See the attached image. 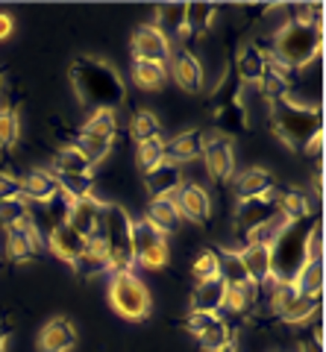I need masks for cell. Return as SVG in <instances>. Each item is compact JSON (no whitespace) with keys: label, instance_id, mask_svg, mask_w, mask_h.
<instances>
[{"label":"cell","instance_id":"e0dca14e","mask_svg":"<svg viewBox=\"0 0 326 352\" xmlns=\"http://www.w3.org/2000/svg\"><path fill=\"white\" fill-rule=\"evenodd\" d=\"M100 214H103V203H97L94 197H85V200H74L71 212H68V226L77 232L80 238L89 241L97 229H100Z\"/></svg>","mask_w":326,"mask_h":352},{"label":"cell","instance_id":"db71d44e","mask_svg":"<svg viewBox=\"0 0 326 352\" xmlns=\"http://www.w3.org/2000/svg\"><path fill=\"white\" fill-rule=\"evenodd\" d=\"M221 352H238V349H235V344H230V346H224Z\"/></svg>","mask_w":326,"mask_h":352},{"label":"cell","instance_id":"4316f807","mask_svg":"<svg viewBox=\"0 0 326 352\" xmlns=\"http://www.w3.org/2000/svg\"><path fill=\"white\" fill-rule=\"evenodd\" d=\"M217 276H221L226 288H241V285L250 282L238 250H217Z\"/></svg>","mask_w":326,"mask_h":352},{"label":"cell","instance_id":"e575fe53","mask_svg":"<svg viewBox=\"0 0 326 352\" xmlns=\"http://www.w3.org/2000/svg\"><path fill=\"white\" fill-rule=\"evenodd\" d=\"M259 294H262V288H259L256 282H247L241 288H226L221 308H226V311H232V314H244L250 308H256Z\"/></svg>","mask_w":326,"mask_h":352},{"label":"cell","instance_id":"f907efd6","mask_svg":"<svg viewBox=\"0 0 326 352\" xmlns=\"http://www.w3.org/2000/svg\"><path fill=\"white\" fill-rule=\"evenodd\" d=\"M303 352H323V335L318 332L312 340H306V344H303Z\"/></svg>","mask_w":326,"mask_h":352},{"label":"cell","instance_id":"5b68a950","mask_svg":"<svg viewBox=\"0 0 326 352\" xmlns=\"http://www.w3.org/2000/svg\"><path fill=\"white\" fill-rule=\"evenodd\" d=\"M312 229H314L312 217H306L291 223L276 238V244L270 247V282H294L300 267L306 264V244Z\"/></svg>","mask_w":326,"mask_h":352},{"label":"cell","instance_id":"30bf717a","mask_svg":"<svg viewBox=\"0 0 326 352\" xmlns=\"http://www.w3.org/2000/svg\"><path fill=\"white\" fill-rule=\"evenodd\" d=\"M203 162H206V170L215 182H226L235 170V150H232V141L226 135H212L203 141Z\"/></svg>","mask_w":326,"mask_h":352},{"label":"cell","instance_id":"9c48e42d","mask_svg":"<svg viewBox=\"0 0 326 352\" xmlns=\"http://www.w3.org/2000/svg\"><path fill=\"white\" fill-rule=\"evenodd\" d=\"M39 250H41V232H39L36 217H24L15 226L6 229V256L12 261L18 264L32 261L39 256Z\"/></svg>","mask_w":326,"mask_h":352},{"label":"cell","instance_id":"ba28073f","mask_svg":"<svg viewBox=\"0 0 326 352\" xmlns=\"http://www.w3.org/2000/svg\"><path fill=\"white\" fill-rule=\"evenodd\" d=\"M133 256H135V264L147 270H159L165 267L168 261V238L159 235L153 226H147L144 220L133 223Z\"/></svg>","mask_w":326,"mask_h":352},{"label":"cell","instance_id":"9f6ffc18","mask_svg":"<svg viewBox=\"0 0 326 352\" xmlns=\"http://www.w3.org/2000/svg\"><path fill=\"white\" fill-rule=\"evenodd\" d=\"M0 264H3V261H0Z\"/></svg>","mask_w":326,"mask_h":352},{"label":"cell","instance_id":"7bdbcfd3","mask_svg":"<svg viewBox=\"0 0 326 352\" xmlns=\"http://www.w3.org/2000/svg\"><path fill=\"white\" fill-rule=\"evenodd\" d=\"M21 135V120L12 106H0V147L12 150Z\"/></svg>","mask_w":326,"mask_h":352},{"label":"cell","instance_id":"8d00e7d4","mask_svg":"<svg viewBox=\"0 0 326 352\" xmlns=\"http://www.w3.org/2000/svg\"><path fill=\"white\" fill-rule=\"evenodd\" d=\"M318 305L320 300H312V296H297V300H291L282 311H276V317L282 323H288V326H303L306 320H312V314L318 311Z\"/></svg>","mask_w":326,"mask_h":352},{"label":"cell","instance_id":"f546056e","mask_svg":"<svg viewBox=\"0 0 326 352\" xmlns=\"http://www.w3.org/2000/svg\"><path fill=\"white\" fill-rule=\"evenodd\" d=\"M91 168L94 164L83 156L77 147H62L53 159V170L50 173H62V176H91Z\"/></svg>","mask_w":326,"mask_h":352},{"label":"cell","instance_id":"d6986e66","mask_svg":"<svg viewBox=\"0 0 326 352\" xmlns=\"http://www.w3.org/2000/svg\"><path fill=\"white\" fill-rule=\"evenodd\" d=\"M59 191H62V188H59L56 176H53L50 170H30L24 179H21V197H24L27 203L45 206V203H50Z\"/></svg>","mask_w":326,"mask_h":352},{"label":"cell","instance_id":"11a10c76","mask_svg":"<svg viewBox=\"0 0 326 352\" xmlns=\"http://www.w3.org/2000/svg\"><path fill=\"white\" fill-rule=\"evenodd\" d=\"M0 80H3V74H0Z\"/></svg>","mask_w":326,"mask_h":352},{"label":"cell","instance_id":"52a82bcc","mask_svg":"<svg viewBox=\"0 0 326 352\" xmlns=\"http://www.w3.org/2000/svg\"><path fill=\"white\" fill-rule=\"evenodd\" d=\"M215 124L226 135H241L247 132V112L241 103V82L232 74V68H226L221 85L215 88Z\"/></svg>","mask_w":326,"mask_h":352},{"label":"cell","instance_id":"8fae6325","mask_svg":"<svg viewBox=\"0 0 326 352\" xmlns=\"http://www.w3.org/2000/svg\"><path fill=\"white\" fill-rule=\"evenodd\" d=\"M133 56L141 59V62L165 65L171 59V38L162 36L153 24H141L133 32Z\"/></svg>","mask_w":326,"mask_h":352},{"label":"cell","instance_id":"f5cc1de1","mask_svg":"<svg viewBox=\"0 0 326 352\" xmlns=\"http://www.w3.org/2000/svg\"><path fill=\"white\" fill-rule=\"evenodd\" d=\"M6 349V329H3V323H0V352Z\"/></svg>","mask_w":326,"mask_h":352},{"label":"cell","instance_id":"ac0fdd59","mask_svg":"<svg viewBox=\"0 0 326 352\" xmlns=\"http://www.w3.org/2000/svg\"><path fill=\"white\" fill-rule=\"evenodd\" d=\"M173 203H177L180 214L188 217V220H194V223H206V220H209V214H212V200H209V194H206V188H203V185H197V182L182 185L180 197H177Z\"/></svg>","mask_w":326,"mask_h":352},{"label":"cell","instance_id":"603a6c76","mask_svg":"<svg viewBox=\"0 0 326 352\" xmlns=\"http://www.w3.org/2000/svg\"><path fill=\"white\" fill-rule=\"evenodd\" d=\"M144 185L153 197H173V191L182 188V168L165 159L156 170L144 173Z\"/></svg>","mask_w":326,"mask_h":352},{"label":"cell","instance_id":"f35d334b","mask_svg":"<svg viewBox=\"0 0 326 352\" xmlns=\"http://www.w3.org/2000/svg\"><path fill=\"white\" fill-rule=\"evenodd\" d=\"M197 340H200V346L206 349V352H221L224 346H230V344H235V335H232V329H230V323H224L221 317L206 329L203 335H197Z\"/></svg>","mask_w":326,"mask_h":352},{"label":"cell","instance_id":"b9f144b4","mask_svg":"<svg viewBox=\"0 0 326 352\" xmlns=\"http://www.w3.org/2000/svg\"><path fill=\"white\" fill-rule=\"evenodd\" d=\"M135 162H138V168L150 173V170H156L162 162H165V141L162 138H150V141H141L138 150H135Z\"/></svg>","mask_w":326,"mask_h":352},{"label":"cell","instance_id":"c3c4849f","mask_svg":"<svg viewBox=\"0 0 326 352\" xmlns=\"http://www.w3.org/2000/svg\"><path fill=\"white\" fill-rule=\"evenodd\" d=\"M9 197H21V179L0 173V200H9Z\"/></svg>","mask_w":326,"mask_h":352},{"label":"cell","instance_id":"f6af8a7d","mask_svg":"<svg viewBox=\"0 0 326 352\" xmlns=\"http://www.w3.org/2000/svg\"><path fill=\"white\" fill-rule=\"evenodd\" d=\"M300 291L294 282H270V311H282L291 300H297Z\"/></svg>","mask_w":326,"mask_h":352},{"label":"cell","instance_id":"7a4b0ae2","mask_svg":"<svg viewBox=\"0 0 326 352\" xmlns=\"http://www.w3.org/2000/svg\"><path fill=\"white\" fill-rule=\"evenodd\" d=\"M270 129L285 147H306L314 135L323 132V118L318 109L297 103L294 97H282L270 103Z\"/></svg>","mask_w":326,"mask_h":352},{"label":"cell","instance_id":"d6a6232c","mask_svg":"<svg viewBox=\"0 0 326 352\" xmlns=\"http://www.w3.org/2000/svg\"><path fill=\"white\" fill-rule=\"evenodd\" d=\"M217 15V6L212 3H186V36L200 38L212 30V21Z\"/></svg>","mask_w":326,"mask_h":352},{"label":"cell","instance_id":"816d5d0a","mask_svg":"<svg viewBox=\"0 0 326 352\" xmlns=\"http://www.w3.org/2000/svg\"><path fill=\"white\" fill-rule=\"evenodd\" d=\"M303 150H306L309 156H312V153H314V156H318V153L323 150V132H320V135H314V138H312V141H309V144L303 147Z\"/></svg>","mask_w":326,"mask_h":352},{"label":"cell","instance_id":"7402d4cb","mask_svg":"<svg viewBox=\"0 0 326 352\" xmlns=\"http://www.w3.org/2000/svg\"><path fill=\"white\" fill-rule=\"evenodd\" d=\"M47 247H50V252L56 258L74 264V261L83 256L85 238H80L68 223H62V226H56V229H50V232H47Z\"/></svg>","mask_w":326,"mask_h":352},{"label":"cell","instance_id":"83f0119b","mask_svg":"<svg viewBox=\"0 0 326 352\" xmlns=\"http://www.w3.org/2000/svg\"><path fill=\"white\" fill-rule=\"evenodd\" d=\"M238 256L244 261L250 282H256L259 288H262L265 282H270V250L268 247H244Z\"/></svg>","mask_w":326,"mask_h":352},{"label":"cell","instance_id":"60d3db41","mask_svg":"<svg viewBox=\"0 0 326 352\" xmlns=\"http://www.w3.org/2000/svg\"><path fill=\"white\" fill-rule=\"evenodd\" d=\"M129 132H133V138L138 141H150V138H162V124L153 112H147V109H138L129 120Z\"/></svg>","mask_w":326,"mask_h":352},{"label":"cell","instance_id":"74e56055","mask_svg":"<svg viewBox=\"0 0 326 352\" xmlns=\"http://www.w3.org/2000/svg\"><path fill=\"white\" fill-rule=\"evenodd\" d=\"M80 132H85V135H97V138H115V132H118L115 112L112 109H91V115H89V120H85V126Z\"/></svg>","mask_w":326,"mask_h":352},{"label":"cell","instance_id":"ab89813d","mask_svg":"<svg viewBox=\"0 0 326 352\" xmlns=\"http://www.w3.org/2000/svg\"><path fill=\"white\" fill-rule=\"evenodd\" d=\"M71 147H77L91 164H100L109 156V150H112V138H97V135H85V132H77V138H74Z\"/></svg>","mask_w":326,"mask_h":352},{"label":"cell","instance_id":"8992f818","mask_svg":"<svg viewBox=\"0 0 326 352\" xmlns=\"http://www.w3.org/2000/svg\"><path fill=\"white\" fill-rule=\"evenodd\" d=\"M109 302L124 320H144L150 314V291L135 273H112L109 282Z\"/></svg>","mask_w":326,"mask_h":352},{"label":"cell","instance_id":"f1b7e54d","mask_svg":"<svg viewBox=\"0 0 326 352\" xmlns=\"http://www.w3.org/2000/svg\"><path fill=\"white\" fill-rule=\"evenodd\" d=\"M276 208L282 217H288V223H297V220L312 217L309 212V197L297 191V188H276Z\"/></svg>","mask_w":326,"mask_h":352},{"label":"cell","instance_id":"7dc6e473","mask_svg":"<svg viewBox=\"0 0 326 352\" xmlns=\"http://www.w3.org/2000/svg\"><path fill=\"white\" fill-rule=\"evenodd\" d=\"M215 320H217V314H209V311H191V314L186 317V329H188L191 335H203Z\"/></svg>","mask_w":326,"mask_h":352},{"label":"cell","instance_id":"4fadbf2b","mask_svg":"<svg viewBox=\"0 0 326 352\" xmlns=\"http://www.w3.org/2000/svg\"><path fill=\"white\" fill-rule=\"evenodd\" d=\"M279 214L276 208V188L262 197H250V200H238V229L241 232H253L256 226H262L265 220Z\"/></svg>","mask_w":326,"mask_h":352},{"label":"cell","instance_id":"ee69618b","mask_svg":"<svg viewBox=\"0 0 326 352\" xmlns=\"http://www.w3.org/2000/svg\"><path fill=\"white\" fill-rule=\"evenodd\" d=\"M30 217V203L24 197H9V200H0V229L15 226L18 220Z\"/></svg>","mask_w":326,"mask_h":352},{"label":"cell","instance_id":"3957f363","mask_svg":"<svg viewBox=\"0 0 326 352\" xmlns=\"http://www.w3.org/2000/svg\"><path fill=\"white\" fill-rule=\"evenodd\" d=\"M106 247H109V273H133L135 256H133V220L118 203H103L100 229Z\"/></svg>","mask_w":326,"mask_h":352},{"label":"cell","instance_id":"44dd1931","mask_svg":"<svg viewBox=\"0 0 326 352\" xmlns=\"http://www.w3.org/2000/svg\"><path fill=\"white\" fill-rule=\"evenodd\" d=\"M203 141H206V135H203L200 129H186V132H180V135H173L171 141H165V159L173 162V164L200 159Z\"/></svg>","mask_w":326,"mask_h":352},{"label":"cell","instance_id":"ffe728a7","mask_svg":"<svg viewBox=\"0 0 326 352\" xmlns=\"http://www.w3.org/2000/svg\"><path fill=\"white\" fill-rule=\"evenodd\" d=\"M147 226H153L159 235H171L177 232L180 223H182V214L173 197H153V203L147 206V217H144Z\"/></svg>","mask_w":326,"mask_h":352},{"label":"cell","instance_id":"9a60e30c","mask_svg":"<svg viewBox=\"0 0 326 352\" xmlns=\"http://www.w3.org/2000/svg\"><path fill=\"white\" fill-rule=\"evenodd\" d=\"M77 346V329L68 317H53L39 332V352H71Z\"/></svg>","mask_w":326,"mask_h":352},{"label":"cell","instance_id":"d4e9b609","mask_svg":"<svg viewBox=\"0 0 326 352\" xmlns=\"http://www.w3.org/2000/svg\"><path fill=\"white\" fill-rule=\"evenodd\" d=\"M274 188H276V179H274V173H270L268 168H250V170H244L241 176H238V182H235L238 200L262 197V194H270Z\"/></svg>","mask_w":326,"mask_h":352},{"label":"cell","instance_id":"2e32d148","mask_svg":"<svg viewBox=\"0 0 326 352\" xmlns=\"http://www.w3.org/2000/svg\"><path fill=\"white\" fill-rule=\"evenodd\" d=\"M74 270H77L83 279H94V276H100V273H109V247L100 232H94L85 241V250H83V256L74 261Z\"/></svg>","mask_w":326,"mask_h":352},{"label":"cell","instance_id":"7c38bea8","mask_svg":"<svg viewBox=\"0 0 326 352\" xmlns=\"http://www.w3.org/2000/svg\"><path fill=\"white\" fill-rule=\"evenodd\" d=\"M294 82H297V71L294 68H288V65H282V62L270 59V56L265 59V71H262V76H259V88H262V94L268 97V103L288 97V91L294 88Z\"/></svg>","mask_w":326,"mask_h":352},{"label":"cell","instance_id":"1f68e13d","mask_svg":"<svg viewBox=\"0 0 326 352\" xmlns=\"http://www.w3.org/2000/svg\"><path fill=\"white\" fill-rule=\"evenodd\" d=\"M153 27L162 36H186V3H162L156 9Z\"/></svg>","mask_w":326,"mask_h":352},{"label":"cell","instance_id":"5bb4252c","mask_svg":"<svg viewBox=\"0 0 326 352\" xmlns=\"http://www.w3.org/2000/svg\"><path fill=\"white\" fill-rule=\"evenodd\" d=\"M171 76H173V82H177L182 91H188V94H197L200 88H203V65L200 59L194 56L191 50H173V56H171Z\"/></svg>","mask_w":326,"mask_h":352},{"label":"cell","instance_id":"6da1fadb","mask_svg":"<svg viewBox=\"0 0 326 352\" xmlns=\"http://www.w3.org/2000/svg\"><path fill=\"white\" fill-rule=\"evenodd\" d=\"M71 85L83 103H89L91 109H115L124 103L127 85L118 76V71L109 62L91 59V56H77L68 68Z\"/></svg>","mask_w":326,"mask_h":352},{"label":"cell","instance_id":"bcb514c9","mask_svg":"<svg viewBox=\"0 0 326 352\" xmlns=\"http://www.w3.org/2000/svg\"><path fill=\"white\" fill-rule=\"evenodd\" d=\"M191 270H194V276H197L200 282L203 279H215L217 276V250H203L200 256L194 258Z\"/></svg>","mask_w":326,"mask_h":352},{"label":"cell","instance_id":"836d02e7","mask_svg":"<svg viewBox=\"0 0 326 352\" xmlns=\"http://www.w3.org/2000/svg\"><path fill=\"white\" fill-rule=\"evenodd\" d=\"M133 80L135 85L141 88V91H159L162 85H165L168 80V68L159 62H141L135 59L133 62Z\"/></svg>","mask_w":326,"mask_h":352},{"label":"cell","instance_id":"4dcf8cb0","mask_svg":"<svg viewBox=\"0 0 326 352\" xmlns=\"http://www.w3.org/2000/svg\"><path fill=\"white\" fill-rule=\"evenodd\" d=\"M294 285L300 296H312V300H320L323 294V258H312L300 267V273L294 276Z\"/></svg>","mask_w":326,"mask_h":352},{"label":"cell","instance_id":"cb8c5ba5","mask_svg":"<svg viewBox=\"0 0 326 352\" xmlns=\"http://www.w3.org/2000/svg\"><path fill=\"white\" fill-rule=\"evenodd\" d=\"M265 53L259 50V44H244L235 56V65H232V74L238 76L241 85H259V76L265 71Z\"/></svg>","mask_w":326,"mask_h":352},{"label":"cell","instance_id":"484cf974","mask_svg":"<svg viewBox=\"0 0 326 352\" xmlns=\"http://www.w3.org/2000/svg\"><path fill=\"white\" fill-rule=\"evenodd\" d=\"M224 294H226V285L221 282V276L203 279L197 288H194L191 311H209V314H217V308L224 305Z\"/></svg>","mask_w":326,"mask_h":352},{"label":"cell","instance_id":"681fc988","mask_svg":"<svg viewBox=\"0 0 326 352\" xmlns=\"http://www.w3.org/2000/svg\"><path fill=\"white\" fill-rule=\"evenodd\" d=\"M12 27H15V21H12V15L0 12V41H6L9 36H12Z\"/></svg>","mask_w":326,"mask_h":352},{"label":"cell","instance_id":"d590c367","mask_svg":"<svg viewBox=\"0 0 326 352\" xmlns=\"http://www.w3.org/2000/svg\"><path fill=\"white\" fill-rule=\"evenodd\" d=\"M291 223H288V217H282V214H274L270 220H265L262 226H256L253 232H247V247H274L276 244V238L285 232Z\"/></svg>","mask_w":326,"mask_h":352},{"label":"cell","instance_id":"277c9868","mask_svg":"<svg viewBox=\"0 0 326 352\" xmlns=\"http://www.w3.org/2000/svg\"><path fill=\"white\" fill-rule=\"evenodd\" d=\"M323 47V30L320 27H303V24H285L282 27L274 41H270V59H276L288 68H306L312 59H318V53Z\"/></svg>","mask_w":326,"mask_h":352}]
</instances>
